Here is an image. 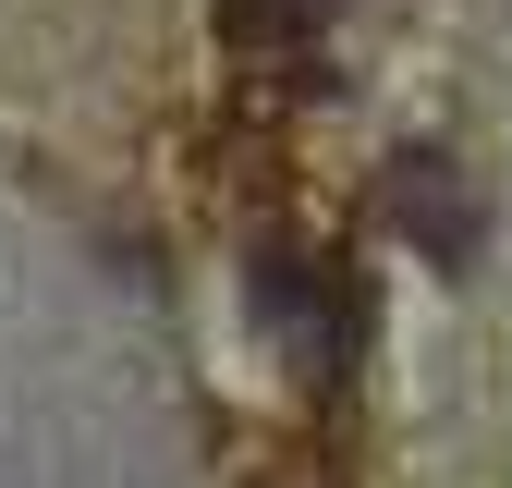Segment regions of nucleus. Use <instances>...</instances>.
Returning <instances> with one entry per match:
<instances>
[{
	"instance_id": "obj_1",
	"label": "nucleus",
	"mask_w": 512,
	"mask_h": 488,
	"mask_svg": "<svg viewBox=\"0 0 512 488\" xmlns=\"http://www.w3.org/2000/svg\"><path fill=\"white\" fill-rule=\"evenodd\" d=\"M403 208H415V244L464 257V196H439V171H427V159H403Z\"/></svg>"
}]
</instances>
